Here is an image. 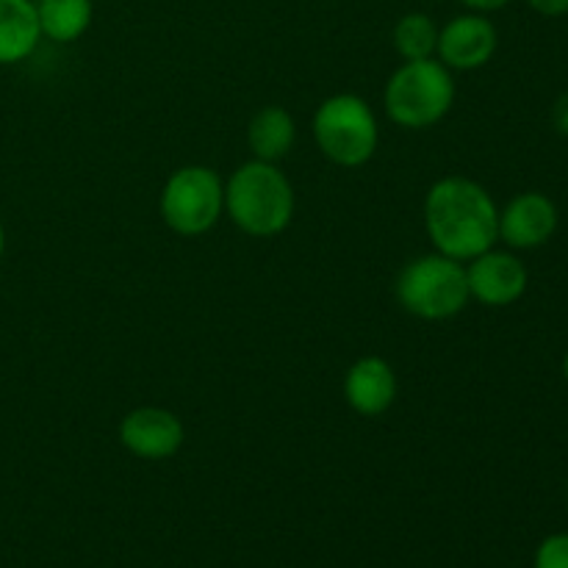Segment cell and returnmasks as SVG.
<instances>
[{
	"instance_id": "6da1fadb",
	"label": "cell",
	"mask_w": 568,
	"mask_h": 568,
	"mask_svg": "<svg viewBox=\"0 0 568 568\" xmlns=\"http://www.w3.org/2000/svg\"><path fill=\"white\" fill-rule=\"evenodd\" d=\"M425 227L436 253L464 264L499 242V209L486 186L447 175L427 192Z\"/></svg>"
},
{
	"instance_id": "7a4b0ae2",
	"label": "cell",
	"mask_w": 568,
	"mask_h": 568,
	"mask_svg": "<svg viewBox=\"0 0 568 568\" xmlns=\"http://www.w3.org/2000/svg\"><path fill=\"white\" fill-rule=\"evenodd\" d=\"M294 189L270 161H247L225 183V211L233 225L255 239H272L294 220Z\"/></svg>"
},
{
	"instance_id": "3957f363",
	"label": "cell",
	"mask_w": 568,
	"mask_h": 568,
	"mask_svg": "<svg viewBox=\"0 0 568 568\" xmlns=\"http://www.w3.org/2000/svg\"><path fill=\"white\" fill-rule=\"evenodd\" d=\"M455 103L453 70L433 59L403 61L383 89V109L394 125L425 131L438 125Z\"/></svg>"
},
{
	"instance_id": "277c9868",
	"label": "cell",
	"mask_w": 568,
	"mask_h": 568,
	"mask_svg": "<svg viewBox=\"0 0 568 568\" xmlns=\"http://www.w3.org/2000/svg\"><path fill=\"white\" fill-rule=\"evenodd\" d=\"M397 300L410 316L438 322L453 320L469 303L466 266L442 253L422 255L405 264L397 277Z\"/></svg>"
},
{
	"instance_id": "5b68a950",
	"label": "cell",
	"mask_w": 568,
	"mask_h": 568,
	"mask_svg": "<svg viewBox=\"0 0 568 568\" xmlns=\"http://www.w3.org/2000/svg\"><path fill=\"white\" fill-rule=\"evenodd\" d=\"M314 142L338 166H364L375 155L381 128L372 105L358 94H333L314 114Z\"/></svg>"
},
{
	"instance_id": "8992f818",
	"label": "cell",
	"mask_w": 568,
	"mask_h": 568,
	"mask_svg": "<svg viewBox=\"0 0 568 568\" xmlns=\"http://www.w3.org/2000/svg\"><path fill=\"white\" fill-rule=\"evenodd\" d=\"M159 211L164 225L178 236H203L225 211V183L211 166H181L166 178Z\"/></svg>"
},
{
	"instance_id": "52a82bcc",
	"label": "cell",
	"mask_w": 568,
	"mask_h": 568,
	"mask_svg": "<svg viewBox=\"0 0 568 568\" xmlns=\"http://www.w3.org/2000/svg\"><path fill=\"white\" fill-rule=\"evenodd\" d=\"M497 28L486 14L453 17L444 28H438L436 55L447 70L471 72L486 67L497 53Z\"/></svg>"
},
{
	"instance_id": "ba28073f",
	"label": "cell",
	"mask_w": 568,
	"mask_h": 568,
	"mask_svg": "<svg viewBox=\"0 0 568 568\" xmlns=\"http://www.w3.org/2000/svg\"><path fill=\"white\" fill-rule=\"evenodd\" d=\"M466 264H469L466 266L469 297L488 308L514 305L527 292V266L514 253L491 247Z\"/></svg>"
},
{
	"instance_id": "9c48e42d",
	"label": "cell",
	"mask_w": 568,
	"mask_h": 568,
	"mask_svg": "<svg viewBox=\"0 0 568 568\" xmlns=\"http://www.w3.org/2000/svg\"><path fill=\"white\" fill-rule=\"evenodd\" d=\"M120 442L131 455L142 460H166L183 447L186 430L172 410L144 405L131 410L120 422Z\"/></svg>"
},
{
	"instance_id": "30bf717a",
	"label": "cell",
	"mask_w": 568,
	"mask_h": 568,
	"mask_svg": "<svg viewBox=\"0 0 568 568\" xmlns=\"http://www.w3.org/2000/svg\"><path fill=\"white\" fill-rule=\"evenodd\" d=\"M558 231V205L541 192L516 194L499 211V242L510 250H536Z\"/></svg>"
},
{
	"instance_id": "8fae6325",
	"label": "cell",
	"mask_w": 568,
	"mask_h": 568,
	"mask_svg": "<svg viewBox=\"0 0 568 568\" xmlns=\"http://www.w3.org/2000/svg\"><path fill=\"white\" fill-rule=\"evenodd\" d=\"M344 399L358 416H383L397 399L394 366L381 355H364L344 375Z\"/></svg>"
},
{
	"instance_id": "7c38bea8",
	"label": "cell",
	"mask_w": 568,
	"mask_h": 568,
	"mask_svg": "<svg viewBox=\"0 0 568 568\" xmlns=\"http://www.w3.org/2000/svg\"><path fill=\"white\" fill-rule=\"evenodd\" d=\"M42 39L33 0H0V64L26 61Z\"/></svg>"
},
{
	"instance_id": "4fadbf2b",
	"label": "cell",
	"mask_w": 568,
	"mask_h": 568,
	"mask_svg": "<svg viewBox=\"0 0 568 568\" xmlns=\"http://www.w3.org/2000/svg\"><path fill=\"white\" fill-rule=\"evenodd\" d=\"M294 142H297V125H294V116L281 105H266L250 120L247 144L258 161L277 164L292 153Z\"/></svg>"
},
{
	"instance_id": "5bb4252c",
	"label": "cell",
	"mask_w": 568,
	"mask_h": 568,
	"mask_svg": "<svg viewBox=\"0 0 568 568\" xmlns=\"http://www.w3.org/2000/svg\"><path fill=\"white\" fill-rule=\"evenodd\" d=\"M92 0H39L37 14L42 37L70 44L92 26Z\"/></svg>"
},
{
	"instance_id": "9a60e30c",
	"label": "cell",
	"mask_w": 568,
	"mask_h": 568,
	"mask_svg": "<svg viewBox=\"0 0 568 568\" xmlns=\"http://www.w3.org/2000/svg\"><path fill=\"white\" fill-rule=\"evenodd\" d=\"M394 50L403 55V61H422L433 59L438 48V26L422 11L399 17L392 33Z\"/></svg>"
},
{
	"instance_id": "2e32d148",
	"label": "cell",
	"mask_w": 568,
	"mask_h": 568,
	"mask_svg": "<svg viewBox=\"0 0 568 568\" xmlns=\"http://www.w3.org/2000/svg\"><path fill=\"white\" fill-rule=\"evenodd\" d=\"M532 568H568V532L544 538L536 549Z\"/></svg>"
},
{
	"instance_id": "e0dca14e",
	"label": "cell",
	"mask_w": 568,
	"mask_h": 568,
	"mask_svg": "<svg viewBox=\"0 0 568 568\" xmlns=\"http://www.w3.org/2000/svg\"><path fill=\"white\" fill-rule=\"evenodd\" d=\"M532 11L544 17H564L568 14V0H527Z\"/></svg>"
},
{
	"instance_id": "ac0fdd59",
	"label": "cell",
	"mask_w": 568,
	"mask_h": 568,
	"mask_svg": "<svg viewBox=\"0 0 568 568\" xmlns=\"http://www.w3.org/2000/svg\"><path fill=\"white\" fill-rule=\"evenodd\" d=\"M552 125H555V131L564 133V136H568V92L560 94V98L555 100Z\"/></svg>"
},
{
	"instance_id": "d6986e66",
	"label": "cell",
	"mask_w": 568,
	"mask_h": 568,
	"mask_svg": "<svg viewBox=\"0 0 568 568\" xmlns=\"http://www.w3.org/2000/svg\"><path fill=\"white\" fill-rule=\"evenodd\" d=\"M469 11H477V14H488V11H499L510 3V0H460Z\"/></svg>"
},
{
	"instance_id": "ffe728a7",
	"label": "cell",
	"mask_w": 568,
	"mask_h": 568,
	"mask_svg": "<svg viewBox=\"0 0 568 568\" xmlns=\"http://www.w3.org/2000/svg\"><path fill=\"white\" fill-rule=\"evenodd\" d=\"M3 250H6V231H3V222H0V258H3Z\"/></svg>"
},
{
	"instance_id": "44dd1931",
	"label": "cell",
	"mask_w": 568,
	"mask_h": 568,
	"mask_svg": "<svg viewBox=\"0 0 568 568\" xmlns=\"http://www.w3.org/2000/svg\"><path fill=\"white\" fill-rule=\"evenodd\" d=\"M564 375H566V381H568V353H566V358H564Z\"/></svg>"
}]
</instances>
